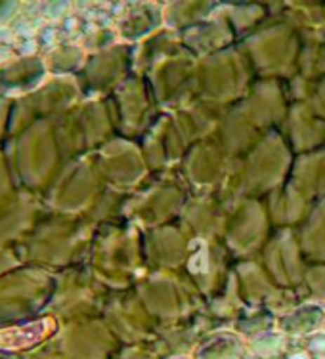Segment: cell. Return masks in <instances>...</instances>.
Returning a JSON list of instances; mask_svg holds the SVG:
<instances>
[{
	"mask_svg": "<svg viewBox=\"0 0 325 359\" xmlns=\"http://www.w3.org/2000/svg\"><path fill=\"white\" fill-rule=\"evenodd\" d=\"M291 359H306L305 355H295V358H291Z\"/></svg>",
	"mask_w": 325,
	"mask_h": 359,
	"instance_id": "cell-1",
	"label": "cell"
}]
</instances>
